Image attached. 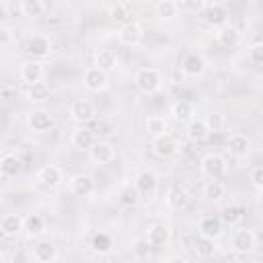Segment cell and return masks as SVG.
Wrapping results in <instances>:
<instances>
[{
    "label": "cell",
    "instance_id": "ee69618b",
    "mask_svg": "<svg viewBox=\"0 0 263 263\" xmlns=\"http://www.w3.org/2000/svg\"><path fill=\"white\" fill-rule=\"evenodd\" d=\"M249 177H251V183H253V187L259 191V189L263 187V166H261V164H255V166L251 168Z\"/></svg>",
    "mask_w": 263,
    "mask_h": 263
},
{
    "label": "cell",
    "instance_id": "4316f807",
    "mask_svg": "<svg viewBox=\"0 0 263 263\" xmlns=\"http://www.w3.org/2000/svg\"><path fill=\"white\" fill-rule=\"evenodd\" d=\"M216 43H218L220 47H224V49L236 47V45L240 43V33H238V29H236V27H230V25L218 27V31H216Z\"/></svg>",
    "mask_w": 263,
    "mask_h": 263
},
{
    "label": "cell",
    "instance_id": "681fc988",
    "mask_svg": "<svg viewBox=\"0 0 263 263\" xmlns=\"http://www.w3.org/2000/svg\"><path fill=\"white\" fill-rule=\"evenodd\" d=\"M55 4H68V2H72V0H53Z\"/></svg>",
    "mask_w": 263,
    "mask_h": 263
},
{
    "label": "cell",
    "instance_id": "5bb4252c",
    "mask_svg": "<svg viewBox=\"0 0 263 263\" xmlns=\"http://www.w3.org/2000/svg\"><path fill=\"white\" fill-rule=\"evenodd\" d=\"M43 74H45V64H43L41 60L31 58V60L21 62V66H18V78H21V82H25L27 86L33 84V82L43 80Z\"/></svg>",
    "mask_w": 263,
    "mask_h": 263
},
{
    "label": "cell",
    "instance_id": "1f68e13d",
    "mask_svg": "<svg viewBox=\"0 0 263 263\" xmlns=\"http://www.w3.org/2000/svg\"><path fill=\"white\" fill-rule=\"evenodd\" d=\"M144 129L150 138L158 136V134H164V132H168V119L164 115H148L146 121H144Z\"/></svg>",
    "mask_w": 263,
    "mask_h": 263
},
{
    "label": "cell",
    "instance_id": "7c38bea8",
    "mask_svg": "<svg viewBox=\"0 0 263 263\" xmlns=\"http://www.w3.org/2000/svg\"><path fill=\"white\" fill-rule=\"evenodd\" d=\"M205 68H208L205 58L199 51H187L181 58V72L187 78H201L205 74Z\"/></svg>",
    "mask_w": 263,
    "mask_h": 263
},
{
    "label": "cell",
    "instance_id": "ab89813d",
    "mask_svg": "<svg viewBox=\"0 0 263 263\" xmlns=\"http://www.w3.org/2000/svg\"><path fill=\"white\" fill-rule=\"evenodd\" d=\"M150 253H152V247L148 245L146 238H136V240L132 242V257H134L136 261H144V259H148Z\"/></svg>",
    "mask_w": 263,
    "mask_h": 263
},
{
    "label": "cell",
    "instance_id": "f6af8a7d",
    "mask_svg": "<svg viewBox=\"0 0 263 263\" xmlns=\"http://www.w3.org/2000/svg\"><path fill=\"white\" fill-rule=\"evenodd\" d=\"M12 43V31L8 27H2L0 25V47H6Z\"/></svg>",
    "mask_w": 263,
    "mask_h": 263
},
{
    "label": "cell",
    "instance_id": "6da1fadb",
    "mask_svg": "<svg viewBox=\"0 0 263 263\" xmlns=\"http://www.w3.org/2000/svg\"><path fill=\"white\" fill-rule=\"evenodd\" d=\"M164 80H162V74L160 70L156 68H138L136 74H134V86L142 92V95H154L162 88Z\"/></svg>",
    "mask_w": 263,
    "mask_h": 263
},
{
    "label": "cell",
    "instance_id": "9a60e30c",
    "mask_svg": "<svg viewBox=\"0 0 263 263\" xmlns=\"http://www.w3.org/2000/svg\"><path fill=\"white\" fill-rule=\"evenodd\" d=\"M144 238L148 240V245H150L152 249H164V247L171 245L173 232H171V228H168L166 224H162V222H154V224L148 226Z\"/></svg>",
    "mask_w": 263,
    "mask_h": 263
},
{
    "label": "cell",
    "instance_id": "5b68a950",
    "mask_svg": "<svg viewBox=\"0 0 263 263\" xmlns=\"http://www.w3.org/2000/svg\"><path fill=\"white\" fill-rule=\"evenodd\" d=\"M230 247L238 255H249L257 249V234L251 228H236V230H232Z\"/></svg>",
    "mask_w": 263,
    "mask_h": 263
},
{
    "label": "cell",
    "instance_id": "b9f144b4",
    "mask_svg": "<svg viewBox=\"0 0 263 263\" xmlns=\"http://www.w3.org/2000/svg\"><path fill=\"white\" fill-rule=\"evenodd\" d=\"M140 199H142V197H140V193L136 191L134 185H127V187L121 191V195H119V203H121V205H127V208L136 205Z\"/></svg>",
    "mask_w": 263,
    "mask_h": 263
},
{
    "label": "cell",
    "instance_id": "c3c4849f",
    "mask_svg": "<svg viewBox=\"0 0 263 263\" xmlns=\"http://www.w3.org/2000/svg\"><path fill=\"white\" fill-rule=\"evenodd\" d=\"M162 261H185L183 257H164Z\"/></svg>",
    "mask_w": 263,
    "mask_h": 263
},
{
    "label": "cell",
    "instance_id": "4dcf8cb0",
    "mask_svg": "<svg viewBox=\"0 0 263 263\" xmlns=\"http://www.w3.org/2000/svg\"><path fill=\"white\" fill-rule=\"evenodd\" d=\"M245 216V210L238 205V203H226L222 210H220V220L224 226H236Z\"/></svg>",
    "mask_w": 263,
    "mask_h": 263
},
{
    "label": "cell",
    "instance_id": "d4e9b609",
    "mask_svg": "<svg viewBox=\"0 0 263 263\" xmlns=\"http://www.w3.org/2000/svg\"><path fill=\"white\" fill-rule=\"evenodd\" d=\"M226 195H228V189H226V185H224L220 179H208V181L203 183V187H201V197H203L205 201L218 203V201H222Z\"/></svg>",
    "mask_w": 263,
    "mask_h": 263
},
{
    "label": "cell",
    "instance_id": "8fae6325",
    "mask_svg": "<svg viewBox=\"0 0 263 263\" xmlns=\"http://www.w3.org/2000/svg\"><path fill=\"white\" fill-rule=\"evenodd\" d=\"M142 39H144V27L138 21H127L117 31V41L125 47H136L142 43Z\"/></svg>",
    "mask_w": 263,
    "mask_h": 263
},
{
    "label": "cell",
    "instance_id": "7bdbcfd3",
    "mask_svg": "<svg viewBox=\"0 0 263 263\" xmlns=\"http://www.w3.org/2000/svg\"><path fill=\"white\" fill-rule=\"evenodd\" d=\"M181 6H183L187 12H191V14H199V12H203V10H205L208 0H183V2H181Z\"/></svg>",
    "mask_w": 263,
    "mask_h": 263
},
{
    "label": "cell",
    "instance_id": "f1b7e54d",
    "mask_svg": "<svg viewBox=\"0 0 263 263\" xmlns=\"http://www.w3.org/2000/svg\"><path fill=\"white\" fill-rule=\"evenodd\" d=\"M25 97H27V101H31V103H45V101L51 97V86H49L47 82H43V80L33 82V84L27 86Z\"/></svg>",
    "mask_w": 263,
    "mask_h": 263
},
{
    "label": "cell",
    "instance_id": "484cf974",
    "mask_svg": "<svg viewBox=\"0 0 263 263\" xmlns=\"http://www.w3.org/2000/svg\"><path fill=\"white\" fill-rule=\"evenodd\" d=\"M23 232L29 236V238H39L47 232V220L41 216V214H29L25 216V224H23Z\"/></svg>",
    "mask_w": 263,
    "mask_h": 263
},
{
    "label": "cell",
    "instance_id": "44dd1931",
    "mask_svg": "<svg viewBox=\"0 0 263 263\" xmlns=\"http://www.w3.org/2000/svg\"><path fill=\"white\" fill-rule=\"evenodd\" d=\"M23 158L16 154V152H6L0 156V177L4 179H14L23 173Z\"/></svg>",
    "mask_w": 263,
    "mask_h": 263
},
{
    "label": "cell",
    "instance_id": "ac0fdd59",
    "mask_svg": "<svg viewBox=\"0 0 263 263\" xmlns=\"http://www.w3.org/2000/svg\"><path fill=\"white\" fill-rule=\"evenodd\" d=\"M197 234L199 236H205V238H212V240H218L224 234V224H222V220L218 216L205 214L197 222Z\"/></svg>",
    "mask_w": 263,
    "mask_h": 263
},
{
    "label": "cell",
    "instance_id": "d6a6232c",
    "mask_svg": "<svg viewBox=\"0 0 263 263\" xmlns=\"http://www.w3.org/2000/svg\"><path fill=\"white\" fill-rule=\"evenodd\" d=\"M171 115H173V119L177 123H187L195 115V111H193V105L189 101H177L171 107Z\"/></svg>",
    "mask_w": 263,
    "mask_h": 263
},
{
    "label": "cell",
    "instance_id": "cb8c5ba5",
    "mask_svg": "<svg viewBox=\"0 0 263 263\" xmlns=\"http://www.w3.org/2000/svg\"><path fill=\"white\" fill-rule=\"evenodd\" d=\"M164 201H166V208H168V210L181 212V210H185V208L189 205L191 195H189V191H187L185 187L175 185V187H171V189H168V193H166Z\"/></svg>",
    "mask_w": 263,
    "mask_h": 263
},
{
    "label": "cell",
    "instance_id": "603a6c76",
    "mask_svg": "<svg viewBox=\"0 0 263 263\" xmlns=\"http://www.w3.org/2000/svg\"><path fill=\"white\" fill-rule=\"evenodd\" d=\"M185 136L189 142L193 144H199V142H205L210 138V129L203 121V117H191L187 123H185Z\"/></svg>",
    "mask_w": 263,
    "mask_h": 263
},
{
    "label": "cell",
    "instance_id": "3957f363",
    "mask_svg": "<svg viewBox=\"0 0 263 263\" xmlns=\"http://www.w3.org/2000/svg\"><path fill=\"white\" fill-rule=\"evenodd\" d=\"M68 189H70L72 195L88 199L97 191V181H95V177L90 173H76V175H72L68 179Z\"/></svg>",
    "mask_w": 263,
    "mask_h": 263
},
{
    "label": "cell",
    "instance_id": "f546056e",
    "mask_svg": "<svg viewBox=\"0 0 263 263\" xmlns=\"http://www.w3.org/2000/svg\"><path fill=\"white\" fill-rule=\"evenodd\" d=\"M95 66L105 70L107 74H111L115 68H117V55L113 49H107V47H101L95 51Z\"/></svg>",
    "mask_w": 263,
    "mask_h": 263
},
{
    "label": "cell",
    "instance_id": "83f0119b",
    "mask_svg": "<svg viewBox=\"0 0 263 263\" xmlns=\"http://www.w3.org/2000/svg\"><path fill=\"white\" fill-rule=\"evenodd\" d=\"M203 18H205V23L212 25V27H222V25H226V21H228V8H226L224 4H220V2L208 4L205 10H203Z\"/></svg>",
    "mask_w": 263,
    "mask_h": 263
},
{
    "label": "cell",
    "instance_id": "9c48e42d",
    "mask_svg": "<svg viewBox=\"0 0 263 263\" xmlns=\"http://www.w3.org/2000/svg\"><path fill=\"white\" fill-rule=\"evenodd\" d=\"M90 160L92 164L97 166H105V164H111L117 156V150H115V144L109 142V140H95V144L90 146Z\"/></svg>",
    "mask_w": 263,
    "mask_h": 263
},
{
    "label": "cell",
    "instance_id": "7402d4cb",
    "mask_svg": "<svg viewBox=\"0 0 263 263\" xmlns=\"http://www.w3.org/2000/svg\"><path fill=\"white\" fill-rule=\"evenodd\" d=\"M25 218L21 214H4L0 218V234L4 238H16L23 234Z\"/></svg>",
    "mask_w": 263,
    "mask_h": 263
},
{
    "label": "cell",
    "instance_id": "d590c367",
    "mask_svg": "<svg viewBox=\"0 0 263 263\" xmlns=\"http://www.w3.org/2000/svg\"><path fill=\"white\" fill-rule=\"evenodd\" d=\"M154 14L160 18V21H171L179 14V4L171 2V0H158L154 4Z\"/></svg>",
    "mask_w": 263,
    "mask_h": 263
},
{
    "label": "cell",
    "instance_id": "836d02e7",
    "mask_svg": "<svg viewBox=\"0 0 263 263\" xmlns=\"http://www.w3.org/2000/svg\"><path fill=\"white\" fill-rule=\"evenodd\" d=\"M45 12V4L41 0H21V14L25 18H41Z\"/></svg>",
    "mask_w": 263,
    "mask_h": 263
},
{
    "label": "cell",
    "instance_id": "e0dca14e",
    "mask_svg": "<svg viewBox=\"0 0 263 263\" xmlns=\"http://www.w3.org/2000/svg\"><path fill=\"white\" fill-rule=\"evenodd\" d=\"M25 51L35 60H43L53 51V43L47 35H31L25 43Z\"/></svg>",
    "mask_w": 263,
    "mask_h": 263
},
{
    "label": "cell",
    "instance_id": "30bf717a",
    "mask_svg": "<svg viewBox=\"0 0 263 263\" xmlns=\"http://www.w3.org/2000/svg\"><path fill=\"white\" fill-rule=\"evenodd\" d=\"M132 185L136 187V191L140 193V197H152L158 191V175L152 168H142L134 177V183Z\"/></svg>",
    "mask_w": 263,
    "mask_h": 263
},
{
    "label": "cell",
    "instance_id": "816d5d0a",
    "mask_svg": "<svg viewBox=\"0 0 263 263\" xmlns=\"http://www.w3.org/2000/svg\"><path fill=\"white\" fill-rule=\"evenodd\" d=\"M171 2H175V4H179V6H181V2H183V0H171Z\"/></svg>",
    "mask_w": 263,
    "mask_h": 263
},
{
    "label": "cell",
    "instance_id": "60d3db41",
    "mask_svg": "<svg viewBox=\"0 0 263 263\" xmlns=\"http://www.w3.org/2000/svg\"><path fill=\"white\" fill-rule=\"evenodd\" d=\"M247 60L253 64V66H261L263 64V43L261 41H255L247 47Z\"/></svg>",
    "mask_w": 263,
    "mask_h": 263
},
{
    "label": "cell",
    "instance_id": "8d00e7d4",
    "mask_svg": "<svg viewBox=\"0 0 263 263\" xmlns=\"http://www.w3.org/2000/svg\"><path fill=\"white\" fill-rule=\"evenodd\" d=\"M203 121H205L210 134H222V132L226 129V123H228V121H226V115L220 113V111H210V113L203 117Z\"/></svg>",
    "mask_w": 263,
    "mask_h": 263
},
{
    "label": "cell",
    "instance_id": "7a4b0ae2",
    "mask_svg": "<svg viewBox=\"0 0 263 263\" xmlns=\"http://www.w3.org/2000/svg\"><path fill=\"white\" fill-rule=\"evenodd\" d=\"M150 148H152L154 156H158V158L166 160V158L177 156V152H179V148H181V146H179V140H177L173 134L164 132V134L152 136V140H150Z\"/></svg>",
    "mask_w": 263,
    "mask_h": 263
},
{
    "label": "cell",
    "instance_id": "277c9868",
    "mask_svg": "<svg viewBox=\"0 0 263 263\" xmlns=\"http://www.w3.org/2000/svg\"><path fill=\"white\" fill-rule=\"evenodd\" d=\"M199 173L205 179H222L226 175V160L218 152H210L199 160Z\"/></svg>",
    "mask_w": 263,
    "mask_h": 263
},
{
    "label": "cell",
    "instance_id": "e575fe53",
    "mask_svg": "<svg viewBox=\"0 0 263 263\" xmlns=\"http://www.w3.org/2000/svg\"><path fill=\"white\" fill-rule=\"evenodd\" d=\"M109 16L113 18V21H117V23H127V21H132V8H129V4L125 2V0H117V2H113L111 4V8H109Z\"/></svg>",
    "mask_w": 263,
    "mask_h": 263
},
{
    "label": "cell",
    "instance_id": "f907efd6",
    "mask_svg": "<svg viewBox=\"0 0 263 263\" xmlns=\"http://www.w3.org/2000/svg\"><path fill=\"white\" fill-rule=\"evenodd\" d=\"M4 259H6V255H4V253H2V251H0V263H2V261H4Z\"/></svg>",
    "mask_w": 263,
    "mask_h": 263
},
{
    "label": "cell",
    "instance_id": "74e56055",
    "mask_svg": "<svg viewBox=\"0 0 263 263\" xmlns=\"http://www.w3.org/2000/svg\"><path fill=\"white\" fill-rule=\"evenodd\" d=\"M90 249L99 255H107L111 249H113V238L107 234V232H97L90 240Z\"/></svg>",
    "mask_w": 263,
    "mask_h": 263
},
{
    "label": "cell",
    "instance_id": "ffe728a7",
    "mask_svg": "<svg viewBox=\"0 0 263 263\" xmlns=\"http://www.w3.org/2000/svg\"><path fill=\"white\" fill-rule=\"evenodd\" d=\"M95 140H97L95 132L90 127H84V125L74 127L72 134H70V146L74 150H78V152H88L90 146L95 144Z\"/></svg>",
    "mask_w": 263,
    "mask_h": 263
},
{
    "label": "cell",
    "instance_id": "d6986e66",
    "mask_svg": "<svg viewBox=\"0 0 263 263\" xmlns=\"http://www.w3.org/2000/svg\"><path fill=\"white\" fill-rule=\"evenodd\" d=\"M226 150L232 158H245L251 152V138L242 132H234L226 140Z\"/></svg>",
    "mask_w": 263,
    "mask_h": 263
},
{
    "label": "cell",
    "instance_id": "4fadbf2b",
    "mask_svg": "<svg viewBox=\"0 0 263 263\" xmlns=\"http://www.w3.org/2000/svg\"><path fill=\"white\" fill-rule=\"evenodd\" d=\"M35 181H37V185L39 187H43V189H58L62 183H64V171L58 166V164H45V166H41L39 171H37V175H35Z\"/></svg>",
    "mask_w": 263,
    "mask_h": 263
},
{
    "label": "cell",
    "instance_id": "2e32d148",
    "mask_svg": "<svg viewBox=\"0 0 263 263\" xmlns=\"http://www.w3.org/2000/svg\"><path fill=\"white\" fill-rule=\"evenodd\" d=\"M31 257L39 263H51L58 259V247L51 238L39 236V238H35V242L31 247Z\"/></svg>",
    "mask_w": 263,
    "mask_h": 263
},
{
    "label": "cell",
    "instance_id": "52a82bcc",
    "mask_svg": "<svg viewBox=\"0 0 263 263\" xmlns=\"http://www.w3.org/2000/svg\"><path fill=\"white\" fill-rule=\"evenodd\" d=\"M27 125H29V129H31L33 134H45V132H49V129L55 125V117L51 115L49 109L37 107V109H33V111L27 115Z\"/></svg>",
    "mask_w": 263,
    "mask_h": 263
},
{
    "label": "cell",
    "instance_id": "8992f818",
    "mask_svg": "<svg viewBox=\"0 0 263 263\" xmlns=\"http://www.w3.org/2000/svg\"><path fill=\"white\" fill-rule=\"evenodd\" d=\"M68 113H70V119L76 121L78 125L92 123L97 119V105L90 99H76L70 105V111Z\"/></svg>",
    "mask_w": 263,
    "mask_h": 263
},
{
    "label": "cell",
    "instance_id": "ba28073f",
    "mask_svg": "<svg viewBox=\"0 0 263 263\" xmlns=\"http://www.w3.org/2000/svg\"><path fill=\"white\" fill-rule=\"evenodd\" d=\"M109 84H111L109 74L105 70L97 68V66L86 68L84 74H82V86L86 90H90V92H103V90L109 88Z\"/></svg>",
    "mask_w": 263,
    "mask_h": 263
},
{
    "label": "cell",
    "instance_id": "bcb514c9",
    "mask_svg": "<svg viewBox=\"0 0 263 263\" xmlns=\"http://www.w3.org/2000/svg\"><path fill=\"white\" fill-rule=\"evenodd\" d=\"M92 132H97V134H113L115 129H113V125L107 123V121H97V125H95Z\"/></svg>",
    "mask_w": 263,
    "mask_h": 263
},
{
    "label": "cell",
    "instance_id": "f35d334b",
    "mask_svg": "<svg viewBox=\"0 0 263 263\" xmlns=\"http://www.w3.org/2000/svg\"><path fill=\"white\" fill-rule=\"evenodd\" d=\"M193 251H195V255H197V257L208 259V257H214V253H216V245H214V240H212V238L197 236V238L193 240Z\"/></svg>",
    "mask_w": 263,
    "mask_h": 263
},
{
    "label": "cell",
    "instance_id": "7dc6e473",
    "mask_svg": "<svg viewBox=\"0 0 263 263\" xmlns=\"http://www.w3.org/2000/svg\"><path fill=\"white\" fill-rule=\"evenodd\" d=\"M6 16H8V8H6L4 2H0V25L6 21Z\"/></svg>",
    "mask_w": 263,
    "mask_h": 263
}]
</instances>
